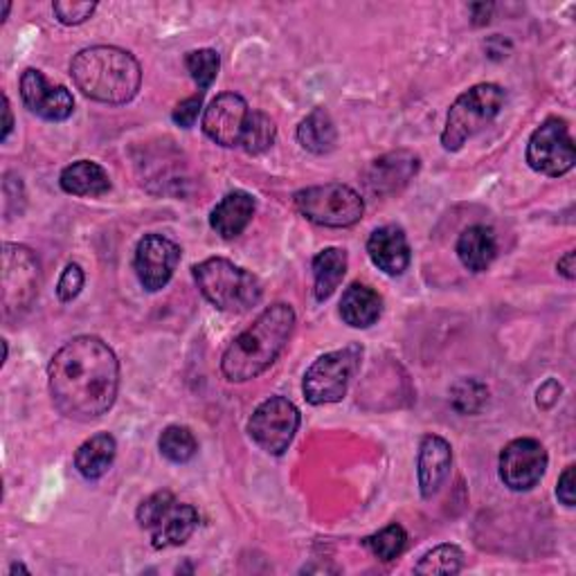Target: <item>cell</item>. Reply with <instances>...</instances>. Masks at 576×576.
I'll list each match as a JSON object with an SVG mask.
<instances>
[{"mask_svg": "<svg viewBox=\"0 0 576 576\" xmlns=\"http://www.w3.org/2000/svg\"><path fill=\"white\" fill-rule=\"evenodd\" d=\"M55 408L73 421H95L107 414L118 397L120 363L115 352L95 335H77L47 367Z\"/></svg>", "mask_w": 576, "mask_h": 576, "instance_id": "6da1fadb", "label": "cell"}, {"mask_svg": "<svg viewBox=\"0 0 576 576\" xmlns=\"http://www.w3.org/2000/svg\"><path fill=\"white\" fill-rule=\"evenodd\" d=\"M296 329V311L279 302L268 307L225 350L221 372L230 383H246L264 374L284 352Z\"/></svg>", "mask_w": 576, "mask_h": 576, "instance_id": "7a4b0ae2", "label": "cell"}, {"mask_svg": "<svg viewBox=\"0 0 576 576\" xmlns=\"http://www.w3.org/2000/svg\"><path fill=\"white\" fill-rule=\"evenodd\" d=\"M70 77L86 98L102 104L131 102L142 84L137 59L115 45H95L70 64Z\"/></svg>", "mask_w": 576, "mask_h": 576, "instance_id": "3957f363", "label": "cell"}, {"mask_svg": "<svg viewBox=\"0 0 576 576\" xmlns=\"http://www.w3.org/2000/svg\"><path fill=\"white\" fill-rule=\"evenodd\" d=\"M195 281L208 302L225 313H246L257 307L264 296V286L253 273L223 257H212L195 266Z\"/></svg>", "mask_w": 576, "mask_h": 576, "instance_id": "277c9868", "label": "cell"}, {"mask_svg": "<svg viewBox=\"0 0 576 576\" xmlns=\"http://www.w3.org/2000/svg\"><path fill=\"white\" fill-rule=\"evenodd\" d=\"M507 92L498 84H477L455 100L448 111L442 144L446 152H459L466 140L491 124L502 111Z\"/></svg>", "mask_w": 576, "mask_h": 576, "instance_id": "5b68a950", "label": "cell"}, {"mask_svg": "<svg viewBox=\"0 0 576 576\" xmlns=\"http://www.w3.org/2000/svg\"><path fill=\"white\" fill-rule=\"evenodd\" d=\"M137 522L152 534L156 550L185 545L199 527V511L178 502L171 491H158L137 507Z\"/></svg>", "mask_w": 576, "mask_h": 576, "instance_id": "8992f818", "label": "cell"}, {"mask_svg": "<svg viewBox=\"0 0 576 576\" xmlns=\"http://www.w3.org/2000/svg\"><path fill=\"white\" fill-rule=\"evenodd\" d=\"M293 201L304 219L324 228H352L365 214V201L358 191L343 182L300 189Z\"/></svg>", "mask_w": 576, "mask_h": 576, "instance_id": "52a82bcc", "label": "cell"}, {"mask_svg": "<svg viewBox=\"0 0 576 576\" xmlns=\"http://www.w3.org/2000/svg\"><path fill=\"white\" fill-rule=\"evenodd\" d=\"M363 358L361 345H347L343 350L320 356L304 374V399L311 406H329L345 399L352 378L356 376Z\"/></svg>", "mask_w": 576, "mask_h": 576, "instance_id": "ba28073f", "label": "cell"}, {"mask_svg": "<svg viewBox=\"0 0 576 576\" xmlns=\"http://www.w3.org/2000/svg\"><path fill=\"white\" fill-rule=\"evenodd\" d=\"M41 264L38 257L19 244L3 246V313L16 318L25 313L38 296Z\"/></svg>", "mask_w": 576, "mask_h": 576, "instance_id": "9c48e42d", "label": "cell"}, {"mask_svg": "<svg viewBox=\"0 0 576 576\" xmlns=\"http://www.w3.org/2000/svg\"><path fill=\"white\" fill-rule=\"evenodd\" d=\"M300 428V410L284 397L266 399L251 417L253 442L268 455H284Z\"/></svg>", "mask_w": 576, "mask_h": 576, "instance_id": "30bf717a", "label": "cell"}, {"mask_svg": "<svg viewBox=\"0 0 576 576\" xmlns=\"http://www.w3.org/2000/svg\"><path fill=\"white\" fill-rule=\"evenodd\" d=\"M574 140L563 120H545L527 144V163L543 176L558 178L574 167Z\"/></svg>", "mask_w": 576, "mask_h": 576, "instance_id": "8fae6325", "label": "cell"}, {"mask_svg": "<svg viewBox=\"0 0 576 576\" xmlns=\"http://www.w3.org/2000/svg\"><path fill=\"white\" fill-rule=\"evenodd\" d=\"M547 468V451L539 440H513L500 453V477L511 491L534 489Z\"/></svg>", "mask_w": 576, "mask_h": 576, "instance_id": "7c38bea8", "label": "cell"}, {"mask_svg": "<svg viewBox=\"0 0 576 576\" xmlns=\"http://www.w3.org/2000/svg\"><path fill=\"white\" fill-rule=\"evenodd\" d=\"M180 262V246L163 234H147L135 248V273L147 291L156 293L169 284Z\"/></svg>", "mask_w": 576, "mask_h": 576, "instance_id": "4fadbf2b", "label": "cell"}, {"mask_svg": "<svg viewBox=\"0 0 576 576\" xmlns=\"http://www.w3.org/2000/svg\"><path fill=\"white\" fill-rule=\"evenodd\" d=\"M248 102L236 92H223L203 113L206 135L221 147H242L251 120Z\"/></svg>", "mask_w": 576, "mask_h": 576, "instance_id": "5bb4252c", "label": "cell"}, {"mask_svg": "<svg viewBox=\"0 0 576 576\" xmlns=\"http://www.w3.org/2000/svg\"><path fill=\"white\" fill-rule=\"evenodd\" d=\"M23 104L43 120L64 122L75 111V100L66 86H51L41 70H25L21 77Z\"/></svg>", "mask_w": 576, "mask_h": 576, "instance_id": "9a60e30c", "label": "cell"}, {"mask_svg": "<svg viewBox=\"0 0 576 576\" xmlns=\"http://www.w3.org/2000/svg\"><path fill=\"white\" fill-rule=\"evenodd\" d=\"M453 466V448L440 435H425L419 446L417 457V475H419V491L423 500L435 498L451 475Z\"/></svg>", "mask_w": 576, "mask_h": 576, "instance_id": "2e32d148", "label": "cell"}, {"mask_svg": "<svg viewBox=\"0 0 576 576\" xmlns=\"http://www.w3.org/2000/svg\"><path fill=\"white\" fill-rule=\"evenodd\" d=\"M369 259L386 275H401L410 266V244L403 228L383 225L372 232L367 242Z\"/></svg>", "mask_w": 576, "mask_h": 576, "instance_id": "e0dca14e", "label": "cell"}, {"mask_svg": "<svg viewBox=\"0 0 576 576\" xmlns=\"http://www.w3.org/2000/svg\"><path fill=\"white\" fill-rule=\"evenodd\" d=\"M419 171V158L410 152H395L374 160L367 171V187L374 195H392Z\"/></svg>", "mask_w": 576, "mask_h": 576, "instance_id": "ac0fdd59", "label": "cell"}, {"mask_svg": "<svg viewBox=\"0 0 576 576\" xmlns=\"http://www.w3.org/2000/svg\"><path fill=\"white\" fill-rule=\"evenodd\" d=\"M255 210H257L255 197L244 189H234L212 210L210 225L223 239H234L248 228V223L255 217Z\"/></svg>", "mask_w": 576, "mask_h": 576, "instance_id": "d6986e66", "label": "cell"}, {"mask_svg": "<svg viewBox=\"0 0 576 576\" xmlns=\"http://www.w3.org/2000/svg\"><path fill=\"white\" fill-rule=\"evenodd\" d=\"M455 251L464 268H468L470 273H483L494 264L498 255L496 234L487 225H470L459 234Z\"/></svg>", "mask_w": 576, "mask_h": 576, "instance_id": "ffe728a7", "label": "cell"}, {"mask_svg": "<svg viewBox=\"0 0 576 576\" xmlns=\"http://www.w3.org/2000/svg\"><path fill=\"white\" fill-rule=\"evenodd\" d=\"M115 453H118L115 437L109 435V432H100V435H92L77 448L75 468L79 470L84 479L95 483V479H100L109 473V468L113 466Z\"/></svg>", "mask_w": 576, "mask_h": 576, "instance_id": "44dd1931", "label": "cell"}, {"mask_svg": "<svg viewBox=\"0 0 576 576\" xmlns=\"http://www.w3.org/2000/svg\"><path fill=\"white\" fill-rule=\"evenodd\" d=\"M59 185L73 197H102L111 189V178L102 165L79 160L62 171Z\"/></svg>", "mask_w": 576, "mask_h": 576, "instance_id": "7402d4cb", "label": "cell"}, {"mask_svg": "<svg viewBox=\"0 0 576 576\" xmlns=\"http://www.w3.org/2000/svg\"><path fill=\"white\" fill-rule=\"evenodd\" d=\"M383 313V300L374 288L365 284H352L343 293L341 300V315L354 329L372 326Z\"/></svg>", "mask_w": 576, "mask_h": 576, "instance_id": "603a6c76", "label": "cell"}, {"mask_svg": "<svg viewBox=\"0 0 576 576\" xmlns=\"http://www.w3.org/2000/svg\"><path fill=\"white\" fill-rule=\"evenodd\" d=\"M347 264L350 259L343 248H326L313 257V291L318 302H324L335 293L347 273Z\"/></svg>", "mask_w": 576, "mask_h": 576, "instance_id": "cb8c5ba5", "label": "cell"}, {"mask_svg": "<svg viewBox=\"0 0 576 576\" xmlns=\"http://www.w3.org/2000/svg\"><path fill=\"white\" fill-rule=\"evenodd\" d=\"M298 142L311 154H329L339 142V131L324 109H313L298 126Z\"/></svg>", "mask_w": 576, "mask_h": 576, "instance_id": "d4e9b609", "label": "cell"}, {"mask_svg": "<svg viewBox=\"0 0 576 576\" xmlns=\"http://www.w3.org/2000/svg\"><path fill=\"white\" fill-rule=\"evenodd\" d=\"M158 448L163 457L174 464H187L199 451V442L187 425H167L158 440Z\"/></svg>", "mask_w": 576, "mask_h": 576, "instance_id": "484cf974", "label": "cell"}, {"mask_svg": "<svg viewBox=\"0 0 576 576\" xmlns=\"http://www.w3.org/2000/svg\"><path fill=\"white\" fill-rule=\"evenodd\" d=\"M363 547H367L372 552V556H376L378 561L390 563L406 552L408 534H406L401 524L392 522V524L386 527V530H380V532L363 539Z\"/></svg>", "mask_w": 576, "mask_h": 576, "instance_id": "4316f807", "label": "cell"}, {"mask_svg": "<svg viewBox=\"0 0 576 576\" xmlns=\"http://www.w3.org/2000/svg\"><path fill=\"white\" fill-rule=\"evenodd\" d=\"M489 401V388L477 378H462L451 388V403L459 414H477Z\"/></svg>", "mask_w": 576, "mask_h": 576, "instance_id": "83f0119b", "label": "cell"}, {"mask_svg": "<svg viewBox=\"0 0 576 576\" xmlns=\"http://www.w3.org/2000/svg\"><path fill=\"white\" fill-rule=\"evenodd\" d=\"M464 567V552L457 545H440L421 556L417 574H457Z\"/></svg>", "mask_w": 576, "mask_h": 576, "instance_id": "f1b7e54d", "label": "cell"}, {"mask_svg": "<svg viewBox=\"0 0 576 576\" xmlns=\"http://www.w3.org/2000/svg\"><path fill=\"white\" fill-rule=\"evenodd\" d=\"M275 135H277V126L275 122L262 113V111H253L251 113V120H248V126H246V133H244V142H242V149L246 154H264L266 149L273 147L275 142Z\"/></svg>", "mask_w": 576, "mask_h": 576, "instance_id": "f546056e", "label": "cell"}, {"mask_svg": "<svg viewBox=\"0 0 576 576\" xmlns=\"http://www.w3.org/2000/svg\"><path fill=\"white\" fill-rule=\"evenodd\" d=\"M185 66L191 75V79L197 81V86L203 90H208L219 75L221 68V57L217 51H210V47H203V51H191L185 57Z\"/></svg>", "mask_w": 576, "mask_h": 576, "instance_id": "4dcf8cb0", "label": "cell"}, {"mask_svg": "<svg viewBox=\"0 0 576 576\" xmlns=\"http://www.w3.org/2000/svg\"><path fill=\"white\" fill-rule=\"evenodd\" d=\"M53 10L59 23L79 25L92 16V12L98 10V3H70V0H59Z\"/></svg>", "mask_w": 576, "mask_h": 576, "instance_id": "1f68e13d", "label": "cell"}, {"mask_svg": "<svg viewBox=\"0 0 576 576\" xmlns=\"http://www.w3.org/2000/svg\"><path fill=\"white\" fill-rule=\"evenodd\" d=\"M84 288V270L77 264H68L57 284V298L62 302H73Z\"/></svg>", "mask_w": 576, "mask_h": 576, "instance_id": "d6a6232c", "label": "cell"}, {"mask_svg": "<svg viewBox=\"0 0 576 576\" xmlns=\"http://www.w3.org/2000/svg\"><path fill=\"white\" fill-rule=\"evenodd\" d=\"M201 109H203V92H197V95H191V98L182 100V102L174 109L171 118H174V122H176L178 126L191 129V126L197 124Z\"/></svg>", "mask_w": 576, "mask_h": 576, "instance_id": "836d02e7", "label": "cell"}, {"mask_svg": "<svg viewBox=\"0 0 576 576\" xmlns=\"http://www.w3.org/2000/svg\"><path fill=\"white\" fill-rule=\"evenodd\" d=\"M574 466H567L563 470V475L558 477V487H556V498L561 500V505L565 507H574L576 500V479H574Z\"/></svg>", "mask_w": 576, "mask_h": 576, "instance_id": "e575fe53", "label": "cell"}, {"mask_svg": "<svg viewBox=\"0 0 576 576\" xmlns=\"http://www.w3.org/2000/svg\"><path fill=\"white\" fill-rule=\"evenodd\" d=\"M561 395V386L556 380H547L545 386L539 390V406L541 408H550L556 403V397Z\"/></svg>", "mask_w": 576, "mask_h": 576, "instance_id": "d590c367", "label": "cell"}, {"mask_svg": "<svg viewBox=\"0 0 576 576\" xmlns=\"http://www.w3.org/2000/svg\"><path fill=\"white\" fill-rule=\"evenodd\" d=\"M574 259H576V255H574V251H569V253H565L561 259H558V273L565 277V279H574L576 277V264H574Z\"/></svg>", "mask_w": 576, "mask_h": 576, "instance_id": "8d00e7d4", "label": "cell"}, {"mask_svg": "<svg viewBox=\"0 0 576 576\" xmlns=\"http://www.w3.org/2000/svg\"><path fill=\"white\" fill-rule=\"evenodd\" d=\"M3 115H5V124H3V142L10 137L12 129H14V118H12V109H10V100L8 95L3 98Z\"/></svg>", "mask_w": 576, "mask_h": 576, "instance_id": "74e56055", "label": "cell"}, {"mask_svg": "<svg viewBox=\"0 0 576 576\" xmlns=\"http://www.w3.org/2000/svg\"><path fill=\"white\" fill-rule=\"evenodd\" d=\"M10 3H3V10H0V21H5V16H8V12H10Z\"/></svg>", "mask_w": 576, "mask_h": 576, "instance_id": "f35d334b", "label": "cell"}, {"mask_svg": "<svg viewBox=\"0 0 576 576\" xmlns=\"http://www.w3.org/2000/svg\"><path fill=\"white\" fill-rule=\"evenodd\" d=\"M16 572H27V567H23V565H12L10 574H16Z\"/></svg>", "mask_w": 576, "mask_h": 576, "instance_id": "ab89813d", "label": "cell"}]
</instances>
